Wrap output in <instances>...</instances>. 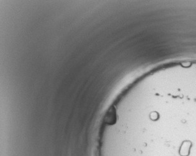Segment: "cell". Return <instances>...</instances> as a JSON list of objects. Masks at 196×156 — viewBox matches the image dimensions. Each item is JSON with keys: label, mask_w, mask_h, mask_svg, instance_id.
<instances>
[{"label": "cell", "mask_w": 196, "mask_h": 156, "mask_svg": "<svg viewBox=\"0 0 196 156\" xmlns=\"http://www.w3.org/2000/svg\"><path fill=\"white\" fill-rule=\"evenodd\" d=\"M116 121H117V113H116V108L114 107H111L107 112L105 115L104 121L106 124L112 125L116 123Z\"/></svg>", "instance_id": "cell-1"}, {"label": "cell", "mask_w": 196, "mask_h": 156, "mask_svg": "<svg viewBox=\"0 0 196 156\" xmlns=\"http://www.w3.org/2000/svg\"><path fill=\"white\" fill-rule=\"evenodd\" d=\"M190 147V143L189 142L184 143L180 149L181 155L183 156H187L189 154Z\"/></svg>", "instance_id": "cell-2"}]
</instances>
